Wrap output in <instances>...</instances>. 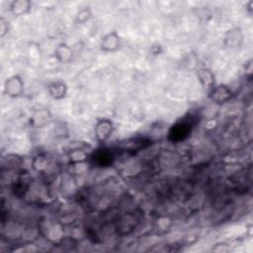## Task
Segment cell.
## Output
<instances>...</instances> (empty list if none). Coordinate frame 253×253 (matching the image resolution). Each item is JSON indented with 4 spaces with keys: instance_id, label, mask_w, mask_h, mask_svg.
I'll use <instances>...</instances> for the list:
<instances>
[{
    "instance_id": "obj_1",
    "label": "cell",
    "mask_w": 253,
    "mask_h": 253,
    "mask_svg": "<svg viewBox=\"0 0 253 253\" xmlns=\"http://www.w3.org/2000/svg\"><path fill=\"white\" fill-rule=\"evenodd\" d=\"M194 125L195 124L193 123V119L191 117L182 119L171 128L169 137L174 142H180V140L185 139L190 135Z\"/></svg>"
},
{
    "instance_id": "obj_2",
    "label": "cell",
    "mask_w": 253,
    "mask_h": 253,
    "mask_svg": "<svg viewBox=\"0 0 253 253\" xmlns=\"http://www.w3.org/2000/svg\"><path fill=\"white\" fill-rule=\"evenodd\" d=\"M25 83L20 75H12L4 82V93L11 98H18L24 94Z\"/></svg>"
},
{
    "instance_id": "obj_3",
    "label": "cell",
    "mask_w": 253,
    "mask_h": 253,
    "mask_svg": "<svg viewBox=\"0 0 253 253\" xmlns=\"http://www.w3.org/2000/svg\"><path fill=\"white\" fill-rule=\"evenodd\" d=\"M113 122L108 119H100L94 127V135L98 143L104 144L113 134Z\"/></svg>"
},
{
    "instance_id": "obj_4",
    "label": "cell",
    "mask_w": 253,
    "mask_h": 253,
    "mask_svg": "<svg viewBox=\"0 0 253 253\" xmlns=\"http://www.w3.org/2000/svg\"><path fill=\"white\" fill-rule=\"evenodd\" d=\"M209 97L216 104L222 105V104H226L228 101L232 99L233 92L230 89V87L226 85H219V86H215L210 91Z\"/></svg>"
},
{
    "instance_id": "obj_5",
    "label": "cell",
    "mask_w": 253,
    "mask_h": 253,
    "mask_svg": "<svg viewBox=\"0 0 253 253\" xmlns=\"http://www.w3.org/2000/svg\"><path fill=\"white\" fill-rule=\"evenodd\" d=\"M121 46V39L117 32L113 31L107 35H105L100 44V48L103 51L106 52H113L120 49Z\"/></svg>"
},
{
    "instance_id": "obj_6",
    "label": "cell",
    "mask_w": 253,
    "mask_h": 253,
    "mask_svg": "<svg viewBox=\"0 0 253 253\" xmlns=\"http://www.w3.org/2000/svg\"><path fill=\"white\" fill-rule=\"evenodd\" d=\"M48 92L51 98L55 100H61L67 96V86L64 81H53L49 84Z\"/></svg>"
},
{
    "instance_id": "obj_7",
    "label": "cell",
    "mask_w": 253,
    "mask_h": 253,
    "mask_svg": "<svg viewBox=\"0 0 253 253\" xmlns=\"http://www.w3.org/2000/svg\"><path fill=\"white\" fill-rule=\"evenodd\" d=\"M197 75H198V78H199L201 84L206 90H208L210 92L215 87V76L209 68H206V67L200 68L198 70Z\"/></svg>"
},
{
    "instance_id": "obj_8",
    "label": "cell",
    "mask_w": 253,
    "mask_h": 253,
    "mask_svg": "<svg viewBox=\"0 0 253 253\" xmlns=\"http://www.w3.org/2000/svg\"><path fill=\"white\" fill-rule=\"evenodd\" d=\"M32 4L29 0H15L10 4V11L14 16H23L29 13Z\"/></svg>"
},
{
    "instance_id": "obj_9",
    "label": "cell",
    "mask_w": 253,
    "mask_h": 253,
    "mask_svg": "<svg viewBox=\"0 0 253 253\" xmlns=\"http://www.w3.org/2000/svg\"><path fill=\"white\" fill-rule=\"evenodd\" d=\"M54 54L58 61L63 64L68 63L72 59V51L67 44H61L58 49L54 51Z\"/></svg>"
},
{
    "instance_id": "obj_10",
    "label": "cell",
    "mask_w": 253,
    "mask_h": 253,
    "mask_svg": "<svg viewBox=\"0 0 253 253\" xmlns=\"http://www.w3.org/2000/svg\"><path fill=\"white\" fill-rule=\"evenodd\" d=\"M242 41V35L240 33L239 29H235L232 31H229L228 36L226 38V43L230 48H236L239 46V42Z\"/></svg>"
},
{
    "instance_id": "obj_11",
    "label": "cell",
    "mask_w": 253,
    "mask_h": 253,
    "mask_svg": "<svg viewBox=\"0 0 253 253\" xmlns=\"http://www.w3.org/2000/svg\"><path fill=\"white\" fill-rule=\"evenodd\" d=\"M94 160L100 164V165H107L109 163H111L112 158H113V155L110 152H108V150H101L100 152H98L95 156L93 157Z\"/></svg>"
},
{
    "instance_id": "obj_12",
    "label": "cell",
    "mask_w": 253,
    "mask_h": 253,
    "mask_svg": "<svg viewBox=\"0 0 253 253\" xmlns=\"http://www.w3.org/2000/svg\"><path fill=\"white\" fill-rule=\"evenodd\" d=\"M91 17V12L89 9L85 8V9H82L79 11V13L77 14V19L79 22L84 23L88 21V19Z\"/></svg>"
},
{
    "instance_id": "obj_13",
    "label": "cell",
    "mask_w": 253,
    "mask_h": 253,
    "mask_svg": "<svg viewBox=\"0 0 253 253\" xmlns=\"http://www.w3.org/2000/svg\"><path fill=\"white\" fill-rule=\"evenodd\" d=\"M0 36H1V38H3L7 32H8V21L5 20L3 17H1V19H0Z\"/></svg>"
}]
</instances>
